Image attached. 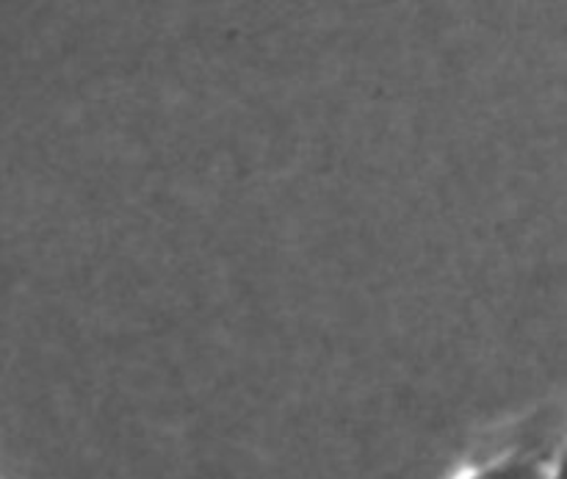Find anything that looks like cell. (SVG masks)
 Wrapping results in <instances>:
<instances>
[{"label": "cell", "instance_id": "obj_1", "mask_svg": "<svg viewBox=\"0 0 567 479\" xmlns=\"http://www.w3.org/2000/svg\"><path fill=\"white\" fill-rule=\"evenodd\" d=\"M557 475L554 447H515L474 469H465L457 479H554Z\"/></svg>", "mask_w": 567, "mask_h": 479}, {"label": "cell", "instance_id": "obj_2", "mask_svg": "<svg viewBox=\"0 0 567 479\" xmlns=\"http://www.w3.org/2000/svg\"><path fill=\"white\" fill-rule=\"evenodd\" d=\"M554 479H559V475H557V477H554Z\"/></svg>", "mask_w": 567, "mask_h": 479}]
</instances>
